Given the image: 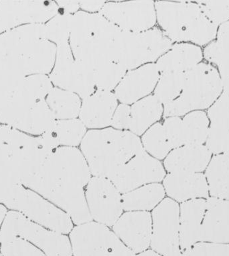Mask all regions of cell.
Wrapping results in <instances>:
<instances>
[{
	"label": "cell",
	"mask_w": 229,
	"mask_h": 256,
	"mask_svg": "<svg viewBox=\"0 0 229 256\" xmlns=\"http://www.w3.org/2000/svg\"><path fill=\"white\" fill-rule=\"evenodd\" d=\"M16 238L30 242L46 256H72L70 239L66 234L47 229L20 212L10 210L2 226L1 244L9 243Z\"/></svg>",
	"instance_id": "cell-6"
},
{
	"label": "cell",
	"mask_w": 229,
	"mask_h": 256,
	"mask_svg": "<svg viewBox=\"0 0 229 256\" xmlns=\"http://www.w3.org/2000/svg\"><path fill=\"white\" fill-rule=\"evenodd\" d=\"M150 248L162 256H182L180 241V206L165 198L152 212Z\"/></svg>",
	"instance_id": "cell-9"
},
{
	"label": "cell",
	"mask_w": 229,
	"mask_h": 256,
	"mask_svg": "<svg viewBox=\"0 0 229 256\" xmlns=\"http://www.w3.org/2000/svg\"><path fill=\"white\" fill-rule=\"evenodd\" d=\"M100 14L122 31L141 32L154 28L156 24L155 2H106Z\"/></svg>",
	"instance_id": "cell-12"
},
{
	"label": "cell",
	"mask_w": 229,
	"mask_h": 256,
	"mask_svg": "<svg viewBox=\"0 0 229 256\" xmlns=\"http://www.w3.org/2000/svg\"><path fill=\"white\" fill-rule=\"evenodd\" d=\"M6 206H4L3 204H0V232H1L2 226L4 220L6 216L8 214V210ZM0 247H1V240H0Z\"/></svg>",
	"instance_id": "cell-44"
},
{
	"label": "cell",
	"mask_w": 229,
	"mask_h": 256,
	"mask_svg": "<svg viewBox=\"0 0 229 256\" xmlns=\"http://www.w3.org/2000/svg\"><path fill=\"white\" fill-rule=\"evenodd\" d=\"M131 124V107L121 104L112 116L110 127L118 130L129 131Z\"/></svg>",
	"instance_id": "cell-40"
},
{
	"label": "cell",
	"mask_w": 229,
	"mask_h": 256,
	"mask_svg": "<svg viewBox=\"0 0 229 256\" xmlns=\"http://www.w3.org/2000/svg\"><path fill=\"white\" fill-rule=\"evenodd\" d=\"M205 146L215 155H229V131L210 126Z\"/></svg>",
	"instance_id": "cell-37"
},
{
	"label": "cell",
	"mask_w": 229,
	"mask_h": 256,
	"mask_svg": "<svg viewBox=\"0 0 229 256\" xmlns=\"http://www.w3.org/2000/svg\"><path fill=\"white\" fill-rule=\"evenodd\" d=\"M182 256H229V244L197 243L183 251Z\"/></svg>",
	"instance_id": "cell-38"
},
{
	"label": "cell",
	"mask_w": 229,
	"mask_h": 256,
	"mask_svg": "<svg viewBox=\"0 0 229 256\" xmlns=\"http://www.w3.org/2000/svg\"><path fill=\"white\" fill-rule=\"evenodd\" d=\"M182 122L185 145H203L206 142L210 122L204 112H190L184 116Z\"/></svg>",
	"instance_id": "cell-28"
},
{
	"label": "cell",
	"mask_w": 229,
	"mask_h": 256,
	"mask_svg": "<svg viewBox=\"0 0 229 256\" xmlns=\"http://www.w3.org/2000/svg\"><path fill=\"white\" fill-rule=\"evenodd\" d=\"M206 208V200L197 198L180 206V241L182 252L199 242L201 226Z\"/></svg>",
	"instance_id": "cell-21"
},
{
	"label": "cell",
	"mask_w": 229,
	"mask_h": 256,
	"mask_svg": "<svg viewBox=\"0 0 229 256\" xmlns=\"http://www.w3.org/2000/svg\"><path fill=\"white\" fill-rule=\"evenodd\" d=\"M166 175L161 161L144 150L130 160L110 180L124 194L144 185L161 182Z\"/></svg>",
	"instance_id": "cell-13"
},
{
	"label": "cell",
	"mask_w": 229,
	"mask_h": 256,
	"mask_svg": "<svg viewBox=\"0 0 229 256\" xmlns=\"http://www.w3.org/2000/svg\"><path fill=\"white\" fill-rule=\"evenodd\" d=\"M4 206L20 212L38 225L59 233L67 235L74 228V224L66 212L22 184L15 187Z\"/></svg>",
	"instance_id": "cell-7"
},
{
	"label": "cell",
	"mask_w": 229,
	"mask_h": 256,
	"mask_svg": "<svg viewBox=\"0 0 229 256\" xmlns=\"http://www.w3.org/2000/svg\"><path fill=\"white\" fill-rule=\"evenodd\" d=\"M92 220L112 228L124 214L122 194L110 179L92 176L86 187Z\"/></svg>",
	"instance_id": "cell-10"
},
{
	"label": "cell",
	"mask_w": 229,
	"mask_h": 256,
	"mask_svg": "<svg viewBox=\"0 0 229 256\" xmlns=\"http://www.w3.org/2000/svg\"><path fill=\"white\" fill-rule=\"evenodd\" d=\"M46 104L56 120H66L78 118L82 101L74 92L55 88L49 92Z\"/></svg>",
	"instance_id": "cell-27"
},
{
	"label": "cell",
	"mask_w": 229,
	"mask_h": 256,
	"mask_svg": "<svg viewBox=\"0 0 229 256\" xmlns=\"http://www.w3.org/2000/svg\"><path fill=\"white\" fill-rule=\"evenodd\" d=\"M203 56L218 68L221 78L229 76V20L220 25L216 40L206 45Z\"/></svg>",
	"instance_id": "cell-26"
},
{
	"label": "cell",
	"mask_w": 229,
	"mask_h": 256,
	"mask_svg": "<svg viewBox=\"0 0 229 256\" xmlns=\"http://www.w3.org/2000/svg\"><path fill=\"white\" fill-rule=\"evenodd\" d=\"M156 20L172 41L204 46L216 37L217 27L198 4L190 2H155Z\"/></svg>",
	"instance_id": "cell-3"
},
{
	"label": "cell",
	"mask_w": 229,
	"mask_h": 256,
	"mask_svg": "<svg viewBox=\"0 0 229 256\" xmlns=\"http://www.w3.org/2000/svg\"><path fill=\"white\" fill-rule=\"evenodd\" d=\"M162 184L166 194L177 202L208 196L206 176L202 173L170 172Z\"/></svg>",
	"instance_id": "cell-19"
},
{
	"label": "cell",
	"mask_w": 229,
	"mask_h": 256,
	"mask_svg": "<svg viewBox=\"0 0 229 256\" xmlns=\"http://www.w3.org/2000/svg\"><path fill=\"white\" fill-rule=\"evenodd\" d=\"M199 242L229 244V200L209 198Z\"/></svg>",
	"instance_id": "cell-18"
},
{
	"label": "cell",
	"mask_w": 229,
	"mask_h": 256,
	"mask_svg": "<svg viewBox=\"0 0 229 256\" xmlns=\"http://www.w3.org/2000/svg\"><path fill=\"white\" fill-rule=\"evenodd\" d=\"M72 16L59 12L51 19L46 29V40L52 42L56 46L68 44L72 28Z\"/></svg>",
	"instance_id": "cell-33"
},
{
	"label": "cell",
	"mask_w": 229,
	"mask_h": 256,
	"mask_svg": "<svg viewBox=\"0 0 229 256\" xmlns=\"http://www.w3.org/2000/svg\"><path fill=\"white\" fill-rule=\"evenodd\" d=\"M68 237L72 256H108L118 240L110 228L94 220L74 226Z\"/></svg>",
	"instance_id": "cell-14"
},
{
	"label": "cell",
	"mask_w": 229,
	"mask_h": 256,
	"mask_svg": "<svg viewBox=\"0 0 229 256\" xmlns=\"http://www.w3.org/2000/svg\"><path fill=\"white\" fill-rule=\"evenodd\" d=\"M173 42L160 29L141 32L120 31L114 40V60L128 70L154 63L172 46Z\"/></svg>",
	"instance_id": "cell-5"
},
{
	"label": "cell",
	"mask_w": 229,
	"mask_h": 256,
	"mask_svg": "<svg viewBox=\"0 0 229 256\" xmlns=\"http://www.w3.org/2000/svg\"><path fill=\"white\" fill-rule=\"evenodd\" d=\"M164 114V106L154 96H149L132 104L129 131L138 136H142L158 123Z\"/></svg>",
	"instance_id": "cell-24"
},
{
	"label": "cell",
	"mask_w": 229,
	"mask_h": 256,
	"mask_svg": "<svg viewBox=\"0 0 229 256\" xmlns=\"http://www.w3.org/2000/svg\"><path fill=\"white\" fill-rule=\"evenodd\" d=\"M166 194L161 182L144 185L122 194L124 212H152L164 200Z\"/></svg>",
	"instance_id": "cell-23"
},
{
	"label": "cell",
	"mask_w": 229,
	"mask_h": 256,
	"mask_svg": "<svg viewBox=\"0 0 229 256\" xmlns=\"http://www.w3.org/2000/svg\"><path fill=\"white\" fill-rule=\"evenodd\" d=\"M92 176L88 162L80 149L59 147L24 186L32 181L39 180L86 188Z\"/></svg>",
	"instance_id": "cell-8"
},
{
	"label": "cell",
	"mask_w": 229,
	"mask_h": 256,
	"mask_svg": "<svg viewBox=\"0 0 229 256\" xmlns=\"http://www.w3.org/2000/svg\"><path fill=\"white\" fill-rule=\"evenodd\" d=\"M118 100L112 92L96 90L82 100L78 119L90 130L110 128Z\"/></svg>",
	"instance_id": "cell-17"
},
{
	"label": "cell",
	"mask_w": 229,
	"mask_h": 256,
	"mask_svg": "<svg viewBox=\"0 0 229 256\" xmlns=\"http://www.w3.org/2000/svg\"><path fill=\"white\" fill-rule=\"evenodd\" d=\"M162 125L172 150L178 148L185 145L182 122L180 118H166Z\"/></svg>",
	"instance_id": "cell-39"
},
{
	"label": "cell",
	"mask_w": 229,
	"mask_h": 256,
	"mask_svg": "<svg viewBox=\"0 0 229 256\" xmlns=\"http://www.w3.org/2000/svg\"><path fill=\"white\" fill-rule=\"evenodd\" d=\"M196 3L216 26L229 20V1H198Z\"/></svg>",
	"instance_id": "cell-36"
},
{
	"label": "cell",
	"mask_w": 229,
	"mask_h": 256,
	"mask_svg": "<svg viewBox=\"0 0 229 256\" xmlns=\"http://www.w3.org/2000/svg\"><path fill=\"white\" fill-rule=\"evenodd\" d=\"M121 30L100 13L72 16L69 45L76 60L96 70L114 62V40Z\"/></svg>",
	"instance_id": "cell-2"
},
{
	"label": "cell",
	"mask_w": 229,
	"mask_h": 256,
	"mask_svg": "<svg viewBox=\"0 0 229 256\" xmlns=\"http://www.w3.org/2000/svg\"><path fill=\"white\" fill-rule=\"evenodd\" d=\"M0 256H2V254H0Z\"/></svg>",
	"instance_id": "cell-47"
},
{
	"label": "cell",
	"mask_w": 229,
	"mask_h": 256,
	"mask_svg": "<svg viewBox=\"0 0 229 256\" xmlns=\"http://www.w3.org/2000/svg\"><path fill=\"white\" fill-rule=\"evenodd\" d=\"M211 154L205 146L184 145L172 150L163 164L168 173H201L208 166Z\"/></svg>",
	"instance_id": "cell-20"
},
{
	"label": "cell",
	"mask_w": 229,
	"mask_h": 256,
	"mask_svg": "<svg viewBox=\"0 0 229 256\" xmlns=\"http://www.w3.org/2000/svg\"><path fill=\"white\" fill-rule=\"evenodd\" d=\"M160 76V72L156 63L128 70L114 94L121 104L132 105L150 96L154 90Z\"/></svg>",
	"instance_id": "cell-16"
},
{
	"label": "cell",
	"mask_w": 229,
	"mask_h": 256,
	"mask_svg": "<svg viewBox=\"0 0 229 256\" xmlns=\"http://www.w3.org/2000/svg\"><path fill=\"white\" fill-rule=\"evenodd\" d=\"M108 256H137V254L118 239Z\"/></svg>",
	"instance_id": "cell-41"
},
{
	"label": "cell",
	"mask_w": 229,
	"mask_h": 256,
	"mask_svg": "<svg viewBox=\"0 0 229 256\" xmlns=\"http://www.w3.org/2000/svg\"><path fill=\"white\" fill-rule=\"evenodd\" d=\"M60 10V12L73 15L78 12L80 10V1L66 0V1L56 2Z\"/></svg>",
	"instance_id": "cell-43"
},
{
	"label": "cell",
	"mask_w": 229,
	"mask_h": 256,
	"mask_svg": "<svg viewBox=\"0 0 229 256\" xmlns=\"http://www.w3.org/2000/svg\"><path fill=\"white\" fill-rule=\"evenodd\" d=\"M222 82V92L229 96V76L221 78Z\"/></svg>",
	"instance_id": "cell-45"
},
{
	"label": "cell",
	"mask_w": 229,
	"mask_h": 256,
	"mask_svg": "<svg viewBox=\"0 0 229 256\" xmlns=\"http://www.w3.org/2000/svg\"><path fill=\"white\" fill-rule=\"evenodd\" d=\"M128 72L123 66L114 61L94 70L96 90L112 92L116 90Z\"/></svg>",
	"instance_id": "cell-32"
},
{
	"label": "cell",
	"mask_w": 229,
	"mask_h": 256,
	"mask_svg": "<svg viewBox=\"0 0 229 256\" xmlns=\"http://www.w3.org/2000/svg\"><path fill=\"white\" fill-rule=\"evenodd\" d=\"M186 74H162L156 86L154 96L163 106L174 101L180 96L184 84Z\"/></svg>",
	"instance_id": "cell-31"
},
{
	"label": "cell",
	"mask_w": 229,
	"mask_h": 256,
	"mask_svg": "<svg viewBox=\"0 0 229 256\" xmlns=\"http://www.w3.org/2000/svg\"><path fill=\"white\" fill-rule=\"evenodd\" d=\"M208 192L212 198L229 200V155H215L206 171Z\"/></svg>",
	"instance_id": "cell-25"
},
{
	"label": "cell",
	"mask_w": 229,
	"mask_h": 256,
	"mask_svg": "<svg viewBox=\"0 0 229 256\" xmlns=\"http://www.w3.org/2000/svg\"><path fill=\"white\" fill-rule=\"evenodd\" d=\"M222 92L218 70L211 64L199 63L186 72L180 96L164 106V117H180L210 108Z\"/></svg>",
	"instance_id": "cell-4"
},
{
	"label": "cell",
	"mask_w": 229,
	"mask_h": 256,
	"mask_svg": "<svg viewBox=\"0 0 229 256\" xmlns=\"http://www.w3.org/2000/svg\"><path fill=\"white\" fill-rule=\"evenodd\" d=\"M80 148L92 176L110 180L134 156L144 150L139 136L112 127L90 130Z\"/></svg>",
	"instance_id": "cell-1"
},
{
	"label": "cell",
	"mask_w": 229,
	"mask_h": 256,
	"mask_svg": "<svg viewBox=\"0 0 229 256\" xmlns=\"http://www.w3.org/2000/svg\"><path fill=\"white\" fill-rule=\"evenodd\" d=\"M86 126L80 119L56 120L52 128L60 147L78 148L86 132Z\"/></svg>",
	"instance_id": "cell-30"
},
{
	"label": "cell",
	"mask_w": 229,
	"mask_h": 256,
	"mask_svg": "<svg viewBox=\"0 0 229 256\" xmlns=\"http://www.w3.org/2000/svg\"><path fill=\"white\" fill-rule=\"evenodd\" d=\"M106 4V2L98 1V0H96V1H94V0L80 1V9L82 10V11L92 14L100 13Z\"/></svg>",
	"instance_id": "cell-42"
},
{
	"label": "cell",
	"mask_w": 229,
	"mask_h": 256,
	"mask_svg": "<svg viewBox=\"0 0 229 256\" xmlns=\"http://www.w3.org/2000/svg\"><path fill=\"white\" fill-rule=\"evenodd\" d=\"M0 254L2 256H46L36 246L20 238L1 244Z\"/></svg>",
	"instance_id": "cell-35"
},
{
	"label": "cell",
	"mask_w": 229,
	"mask_h": 256,
	"mask_svg": "<svg viewBox=\"0 0 229 256\" xmlns=\"http://www.w3.org/2000/svg\"><path fill=\"white\" fill-rule=\"evenodd\" d=\"M203 52L200 47L190 43H178L156 61L160 72L186 74L201 62Z\"/></svg>",
	"instance_id": "cell-22"
},
{
	"label": "cell",
	"mask_w": 229,
	"mask_h": 256,
	"mask_svg": "<svg viewBox=\"0 0 229 256\" xmlns=\"http://www.w3.org/2000/svg\"><path fill=\"white\" fill-rule=\"evenodd\" d=\"M66 212L74 225L92 222L86 198V188L74 185L32 181L26 185Z\"/></svg>",
	"instance_id": "cell-11"
},
{
	"label": "cell",
	"mask_w": 229,
	"mask_h": 256,
	"mask_svg": "<svg viewBox=\"0 0 229 256\" xmlns=\"http://www.w3.org/2000/svg\"><path fill=\"white\" fill-rule=\"evenodd\" d=\"M207 116L210 126L229 131V96L222 92L209 108Z\"/></svg>",
	"instance_id": "cell-34"
},
{
	"label": "cell",
	"mask_w": 229,
	"mask_h": 256,
	"mask_svg": "<svg viewBox=\"0 0 229 256\" xmlns=\"http://www.w3.org/2000/svg\"><path fill=\"white\" fill-rule=\"evenodd\" d=\"M141 142L144 150L160 161L164 160L172 150L168 141L162 124L159 122L152 126L142 135Z\"/></svg>",
	"instance_id": "cell-29"
},
{
	"label": "cell",
	"mask_w": 229,
	"mask_h": 256,
	"mask_svg": "<svg viewBox=\"0 0 229 256\" xmlns=\"http://www.w3.org/2000/svg\"><path fill=\"white\" fill-rule=\"evenodd\" d=\"M137 256H162L158 254L157 252L152 250H147L146 251L141 252V253L137 254Z\"/></svg>",
	"instance_id": "cell-46"
},
{
	"label": "cell",
	"mask_w": 229,
	"mask_h": 256,
	"mask_svg": "<svg viewBox=\"0 0 229 256\" xmlns=\"http://www.w3.org/2000/svg\"><path fill=\"white\" fill-rule=\"evenodd\" d=\"M118 239L135 252L149 249L152 230L150 212H126L112 228Z\"/></svg>",
	"instance_id": "cell-15"
}]
</instances>
